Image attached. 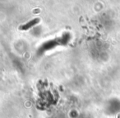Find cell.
Wrapping results in <instances>:
<instances>
[{
	"mask_svg": "<svg viewBox=\"0 0 120 118\" xmlns=\"http://www.w3.org/2000/svg\"><path fill=\"white\" fill-rule=\"evenodd\" d=\"M38 22H39V19H35V20H33V21H31L30 22H29L28 24H26L25 26H23V27H22V29H28L29 27H32L33 25L36 24Z\"/></svg>",
	"mask_w": 120,
	"mask_h": 118,
	"instance_id": "1",
	"label": "cell"
}]
</instances>
